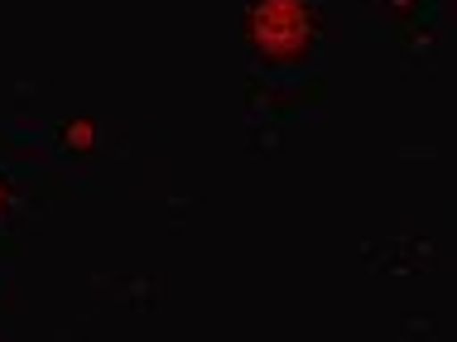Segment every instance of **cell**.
Returning a JSON list of instances; mask_svg holds the SVG:
<instances>
[{"instance_id":"obj_4","label":"cell","mask_w":457,"mask_h":342,"mask_svg":"<svg viewBox=\"0 0 457 342\" xmlns=\"http://www.w3.org/2000/svg\"><path fill=\"white\" fill-rule=\"evenodd\" d=\"M5 213H10V183L0 179V222H5Z\"/></svg>"},{"instance_id":"obj_1","label":"cell","mask_w":457,"mask_h":342,"mask_svg":"<svg viewBox=\"0 0 457 342\" xmlns=\"http://www.w3.org/2000/svg\"><path fill=\"white\" fill-rule=\"evenodd\" d=\"M241 44L265 78H275V82L308 78L323 63L328 0H245Z\"/></svg>"},{"instance_id":"obj_2","label":"cell","mask_w":457,"mask_h":342,"mask_svg":"<svg viewBox=\"0 0 457 342\" xmlns=\"http://www.w3.org/2000/svg\"><path fill=\"white\" fill-rule=\"evenodd\" d=\"M58 140H63L72 154H92L96 150V121H82V116L63 121V126H58Z\"/></svg>"},{"instance_id":"obj_3","label":"cell","mask_w":457,"mask_h":342,"mask_svg":"<svg viewBox=\"0 0 457 342\" xmlns=\"http://www.w3.org/2000/svg\"><path fill=\"white\" fill-rule=\"evenodd\" d=\"M380 15H400V20H414L419 15V0H370Z\"/></svg>"}]
</instances>
